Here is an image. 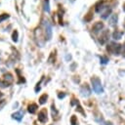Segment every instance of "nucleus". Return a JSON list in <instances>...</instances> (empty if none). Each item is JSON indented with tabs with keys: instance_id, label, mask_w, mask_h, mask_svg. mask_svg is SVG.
<instances>
[{
	"instance_id": "nucleus-1",
	"label": "nucleus",
	"mask_w": 125,
	"mask_h": 125,
	"mask_svg": "<svg viewBox=\"0 0 125 125\" xmlns=\"http://www.w3.org/2000/svg\"><path fill=\"white\" fill-rule=\"evenodd\" d=\"M91 82H92V87H93V90L97 93V94H101L104 92V89H103V86H102V83H101V80L99 77L97 76H94L91 78Z\"/></svg>"
},
{
	"instance_id": "nucleus-2",
	"label": "nucleus",
	"mask_w": 125,
	"mask_h": 125,
	"mask_svg": "<svg viewBox=\"0 0 125 125\" xmlns=\"http://www.w3.org/2000/svg\"><path fill=\"white\" fill-rule=\"evenodd\" d=\"M121 49H122L121 45L115 44V43H110V44L107 45V47H106L107 52H109V53H111V54H113V55H118V54L120 53Z\"/></svg>"
},
{
	"instance_id": "nucleus-3",
	"label": "nucleus",
	"mask_w": 125,
	"mask_h": 125,
	"mask_svg": "<svg viewBox=\"0 0 125 125\" xmlns=\"http://www.w3.org/2000/svg\"><path fill=\"white\" fill-rule=\"evenodd\" d=\"M44 26H45V34H46V38L48 40H50L52 38V25L50 24V22L48 21H44Z\"/></svg>"
},
{
	"instance_id": "nucleus-4",
	"label": "nucleus",
	"mask_w": 125,
	"mask_h": 125,
	"mask_svg": "<svg viewBox=\"0 0 125 125\" xmlns=\"http://www.w3.org/2000/svg\"><path fill=\"white\" fill-rule=\"evenodd\" d=\"M108 37H109V31H108V30H104V31H103V33L101 34L100 38H99L100 43H101L102 45L105 44V43H106V41L108 40Z\"/></svg>"
},
{
	"instance_id": "nucleus-5",
	"label": "nucleus",
	"mask_w": 125,
	"mask_h": 125,
	"mask_svg": "<svg viewBox=\"0 0 125 125\" xmlns=\"http://www.w3.org/2000/svg\"><path fill=\"white\" fill-rule=\"evenodd\" d=\"M47 119H48V117H47V110H46V108H42L39 111V113H38V120L40 122H42V123H45L47 121Z\"/></svg>"
},
{
	"instance_id": "nucleus-6",
	"label": "nucleus",
	"mask_w": 125,
	"mask_h": 125,
	"mask_svg": "<svg viewBox=\"0 0 125 125\" xmlns=\"http://www.w3.org/2000/svg\"><path fill=\"white\" fill-rule=\"evenodd\" d=\"M80 92H81L82 96L88 97V96H90V94H91V89H90V87L88 86V84H84V85H82Z\"/></svg>"
},
{
	"instance_id": "nucleus-7",
	"label": "nucleus",
	"mask_w": 125,
	"mask_h": 125,
	"mask_svg": "<svg viewBox=\"0 0 125 125\" xmlns=\"http://www.w3.org/2000/svg\"><path fill=\"white\" fill-rule=\"evenodd\" d=\"M104 28V23L103 22H101V21H97L94 25H93V27H92V30L95 32V33H97V32H99L101 29H103Z\"/></svg>"
},
{
	"instance_id": "nucleus-8",
	"label": "nucleus",
	"mask_w": 125,
	"mask_h": 125,
	"mask_svg": "<svg viewBox=\"0 0 125 125\" xmlns=\"http://www.w3.org/2000/svg\"><path fill=\"white\" fill-rule=\"evenodd\" d=\"M123 35V31H120V30H115L113 33H112V38L115 39V40H119L121 39Z\"/></svg>"
},
{
	"instance_id": "nucleus-9",
	"label": "nucleus",
	"mask_w": 125,
	"mask_h": 125,
	"mask_svg": "<svg viewBox=\"0 0 125 125\" xmlns=\"http://www.w3.org/2000/svg\"><path fill=\"white\" fill-rule=\"evenodd\" d=\"M37 108H38V105L36 104H30L28 105V107H27V110H28L29 113H35Z\"/></svg>"
},
{
	"instance_id": "nucleus-10",
	"label": "nucleus",
	"mask_w": 125,
	"mask_h": 125,
	"mask_svg": "<svg viewBox=\"0 0 125 125\" xmlns=\"http://www.w3.org/2000/svg\"><path fill=\"white\" fill-rule=\"evenodd\" d=\"M3 80H4V81H6L7 83L11 84V83L13 82V75H12L11 73H6V74L4 75V78H3Z\"/></svg>"
},
{
	"instance_id": "nucleus-11",
	"label": "nucleus",
	"mask_w": 125,
	"mask_h": 125,
	"mask_svg": "<svg viewBox=\"0 0 125 125\" xmlns=\"http://www.w3.org/2000/svg\"><path fill=\"white\" fill-rule=\"evenodd\" d=\"M22 112L21 111H18V112H15V113H13L12 114V117L14 118V119H17L18 121H21V118H22Z\"/></svg>"
},
{
	"instance_id": "nucleus-12",
	"label": "nucleus",
	"mask_w": 125,
	"mask_h": 125,
	"mask_svg": "<svg viewBox=\"0 0 125 125\" xmlns=\"http://www.w3.org/2000/svg\"><path fill=\"white\" fill-rule=\"evenodd\" d=\"M117 19H118L117 15H112L111 18L109 19V23H110V25L114 26V25L117 23Z\"/></svg>"
},
{
	"instance_id": "nucleus-13",
	"label": "nucleus",
	"mask_w": 125,
	"mask_h": 125,
	"mask_svg": "<svg viewBox=\"0 0 125 125\" xmlns=\"http://www.w3.org/2000/svg\"><path fill=\"white\" fill-rule=\"evenodd\" d=\"M47 99H48V95H47V94H43V95L39 98V104H44L47 102Z\"/></svg>"
},
{
	"instance_id": "nucleus-14",
	"label": "nucleus",
	"mask_w": 125,
	"mask_h": 125,
	"mask_svg": "<svg viewBox=\"0 0 125 125\" xmlns=\"http://www.w3.org/2000/svg\"><path fill=\"white\" fill-rule=\"evenodd\" d=\"M103 8H104V1H100V2H98V3L96 4L95 10H96V12H100Z\"/></svg>"
},
{
	"instance_id": "nucleus-15",
	"label": "nucleus",
	"mask_w": 125,
	"mask_h": 125,
	"mask_svg": "<svg viewBox=\"0 0 125 125\" xmlns=\"http://www.w3.org/2000/svg\"><path fill=\"white\" fill-rule=\"evenodd\" d=\"M111 13V8H107L104 13H103V15H102V18L103 19H106L108 16H109V14Z\"/></svg>"
},
{
	"instance_id": "nucleus-16",
	"label": "nucleus",
	"mask_w": 125,
	"mask_h": 125,
	"mask_svg": "<svg viewBox=\"0 0 125 125\" xmlns=\"http://www.w3.org/2000/svg\"><path fill=\"white\" fill-rule=\"evenodd\" d=\"M44 10H45V12H47V13L50 12V4H49V0H44Z\"/></svg>"
},
{
	"instance_id": "nucleus-17",
	"label": "nucleus",
	"mask_w": 125,
	"mask_h": 125,
	"mask_svg": "<svg viewBox=\"0 0 125 125\" xmlns=\"http://www.w3.org/2000/svg\"><path fill=\"white\" fill-rule=\"evenodd\" d=\"M18 37H19V33H18L17 30H15V31L13 32V34H12V39H13V41H14V42H18Z\"/></svg>"
},
{
	"instance_id": "nucleus-18",
	"label": "nucleus",
	"mask_w": 125,
	"mask_h": 125,
	"mask_svg": "<svg viewBox=\"0 0 125 125\" xmlns=\"http://www.w3.org/2000/svg\"><path fill=\"white\" fill-rule=\"evenodd\" d=\"M70 124L71 125H77L78 124V121H77V118L75 115H72L71 118H70Z\"/></svg>"
},
{
	"instance_id": "nucleus-19",
	"label": "nucleus",
	"mask_w": 125,
	"mask_h": 125,
	"mask_svg": "<svg viewBox=\"0 0 125 125\" xmlns=\"http://www.w3.org/2000/svg\"><path fill=\"white\" fill-rule=\"evenodd\" d=\"M76 110H78V111H79V112H80V113H81L82 115H84V116L86 115V114H85V112H84V110L82 109V106H81V105L79 104V103H78V104H76Z\"/></svg>"
},
{
	"instance_id": "nucleus-20",
	"label": "nucleus",
	"mask_w": 125,
	"mask_h": 125,
	"mask_svg": "<svg viewBox=\"0 0 125 125\" xmlns=\"http://www.w3.org/2000/svg\"><path fill=\"white\" fill-rule=\"evenodd\" d=\"M52 115H53V118H54L55 116H57V115H58V110L56 109V107H55V104H52Z\"/></svg>"
},
{
	"instance_id": "nucleus-21",
	"label": "nucleus",
	"mask_w": 125,
	"mask_h": 125,
	"mask_svg": "<svg viewBox=\"0 0 125 125\" xmlns=\"http://www.w3.org/2000/svg\"><path fill=\"white\" fill-rule=\"evenodd\" d=\"M9 17H10V16H9L8 14H2V15H0V22H2L3 21L7 20Z\"/></svg>"
},
{
	"instance_id": "nucleus-22",
	"label": "nucleus",
	"mask_w": 125,
	"mask_h": 125,
	"mask_svg": "<svg viewBox=\"0 0 125 125\" xmlns=\"http://www.w3.org/2000/svg\"><path fill=\"white\" fill-rule=\"evenodd\" d=\"M100 60H101V63H103V64H105V63H107V62H108V58L104 57V56L101 57Z\"/></svg>"
},
{
	"instance_id": "nucleus-23",
	"label": "nucleus",
	"mask_w": 125,
	"mask_h": 125,
	"mask_svg": "<svg viewBox=\"0 0 125 125\" xmlns=\"http://www.w3.org/2000/svg\"><path fill=\"white\" fill-rule=\"evenodd\" d=\"M43 77H44V76H42V78H41V80H40V81H39V82H38V83L36 84V87H35V89H34L36 93H37V92H38V91L40 90V84H41V82H42V80H43Z\"/></svg>"
},
{
	"instance_id": "nucleus-24",
	"label": "nucleus",
	"mask_w": 125,
	"mask_h": 125,
	"mask_svg": "<svg viewBox=\"0 0 125 125\" xmlns=\"http://www.w3.org/2000/svg\"><path fill=\"white\" fill-rule=\"evenodd\" d=\"M122 56H123V58H125V43L122 45Z\"/></svg>"
},
{
	"instance_id": "nucleus-25",
	"label": "nucleus",
	"mask_w": 125,
	"mask_h": 125,
	"mask_svg": "<svg viewBox=\"0 0 125 125\" xmlns=\"http://www.w3.org/2000/svg\"><path fill=\"white\" fill-rule=\"evenodd\" d=\"M64 97H65V94H64V93H60V94L58 95V98H59V99H63Z\"/></svg>"
},
{
	"instance_id": "nucleus-26",
	"label": "nucleus",
	"mask_w": 125,
	"mask_h": 125,
	"mask_svg": "<svg viewBox=\"0 0 125 125\" xmlns=\"http://www.w3.org/2000/svg\"><path fill=\"white\" fill-rule=\"evenodd\" d=\"M2 97H3V93H2V92H0V99H1Z\"/></svg>"
},
{
	"instance_id": "nucleus-27",
	"label": "nucleus",
	"mask_w": 125,
	"mask_h": 125,
	"mask_svg": "<svg viewBox=\"0 0 125 125\" xmlns=\"http://www.w3.org/2000/svg\"><path fill=\"white\" fill-rule=\"evenodd\" d=\"M123 10H124V12H125V3L123 4Z\"/></svg>"
},
{
	"instance_id": "nucleus-28",
	"label": "nucleus",
	"mask_w": 125,
	"mask_h": 125,
	"mask_svg": "<svg viewBox=\"0 0 125 125\" xmlns=\"http://www.w3.org/2000/svg\"><path fill=\"white\" fill-rule=\"evenodd\" d=\"M105 125H112V124H111V123L109 122V123H105Z\"/></svg>"
},
{
	"instance_id": "nucleus-29",
	"label": "nucleus",
	"mask_w": 125,
	"mask_h": 125,
	"mask_svg": "<svg viewBox=\"0 0 125 125\" xmlns=\"http://www.w3.org/2000/svg\"><path fill=\"white\" fill-rule=\"evenodd\" d=\"M74 1H75V0H70V2H74Z\"/></svg>"
}]
</instances>
